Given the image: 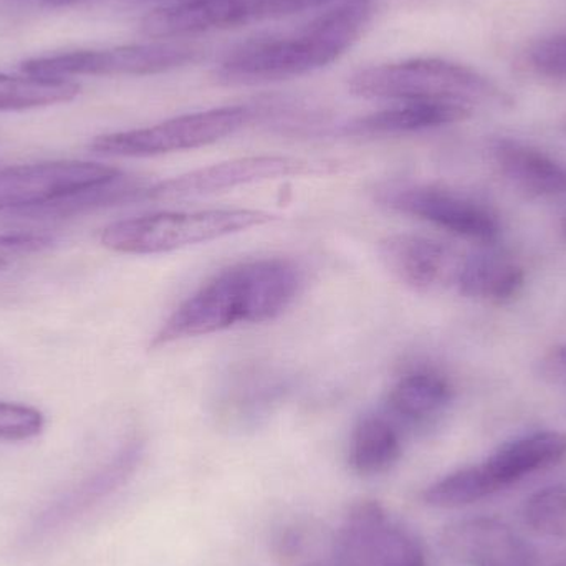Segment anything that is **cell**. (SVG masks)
Listing matches in <instances>:
<instances>
[{
	"instance_id": "obj_6",
	"label": "cell",
	"mask_w": 566,
	"mask_h": 566,
	"mask_svg": "<svg viewBox=\"0 0 566 566\" xmlns=\"http://www.w3.org/2000/svg\"><path fill=\"white\" fill-rule=\"evenodd\" d=\"M201 50L188 43L156 40L99 50H75L36 56L22 63L27 75L70 80L72 76H142L171 72L195 63Z\"/></svg>"
},
{
	"instance_id": "obj_1",
	"label": "cell",
	"mask_w": 566,
	"mask_h": 566,
	"mask_svg": "<svg viewBox=\"0 0 566 566\" xmlns=\"http://www.w3.org/2000/svg\"><path fill=\"white\" fill-rule=\"evenodd\" d=\"M303 274L286 259H261L226 269L192 293L161 326L151 348L281 316L298 296Z\"/></svg>"
},
{
	"instance_id": "obj_11",
	"label": "cell",
	"mask_w": 566,
	"mask_h": 566,
	"mask_svg": "<svg viewBox=\"0 0 566 566\" xmlns=\"http://www.w3.org/2000/svg\"><path fill=\"white\" fill-rule=\"evenodd\" d=\"M322 169L313 163L289 156H248L231 159L208 168L176 176L155 186H146L143 201H171V199L199 198L216 192L232 191L242 186L258 185L272 179L316 175Z\"/></svg>"
},
{
	"instance_id": "obj_29",
	"label": "cell",
	"mask_w": 566,
	"mask_h": 566,
	"mask_svg": "<svg viewBox=\"0 0 566 566\" xmlns=\"http://www.w3.org/2000/svg\"><path fill=\"white\" fill-rule=\"evenodd\" d=\"M564 232H565V235H566V216H565V219H564Z\"/></svg>"
},
{
	"instance_id": "obj_28",
	"label": "cell",
	"mask_w": 566,
	"mask_h": 566,
	"mask_svg": "<svg viewBox=\"0 0 566 566\" xmlns=\"http://www.w3.org/2000/svg\"><path fill=\"white\" fill-rule=\"evenodd\" d=\"M306 566H336V565L335 564H332V565L312 564V565H306Z\"/></svg>"
},
{
	"instance_id": "obj_17",
	"label": "cell",
	"mask_w": 566,
	"mask_h": 566,
	"mask_svg": "<svg viewBox=\"0 0 566 566\" xmlns=\"http://www.w3.org/2000/svg\"><path fill=\"white\" fill-rule=\"evenodd\" d=\"M136 458H138V451H136V448H129L128 451L123 452L119 458H116L112 464L106 465L98 474L86 479L75 489H70L69 492L60 495L36 518L32 528L33 534H50V532L59 531L63 525L75 521L83 512L88 511L92 505L102 501L103 497H106L109 492L115 491L125 481L126 475L132 472L133 465H135Z\"/></svg>"
},
{
	"instance_id": "obj_20",
	"label": "cell",
	"mask_w": 566,
	"mask_h": 566,
	"mask_svg": "<svg viewBox=\"0 0 566 566\" xmlns=\"http://www.w3.org/2000/svg\"><path fill=\"white\" fill-rule=\"evenodd\" d=\"M451 399L452 388L444 376L418 369L396 381L388 395V408L405 421L422 422L439 415Z\"/></svg>"
},
{
	"instance_id": "obj_8",
	"label": "cell",
	"mask_w": 566,
	"mask_h": 566,
	"mask_svg": "<svg viewBox=\"0 0 566 566\" xmlns=\"http://www.w3.org/2000/svg\"><path fill=\"white\" fill-rule=\"evenodd\" d=\"M123 172L88 161H46L0 169V212L25 216L70 196L115 181Z\"/></svg>"
},
{
	"instance_id": "obj_7",
	"label": "cell",
	"mask_w": 566,
	"mask_h": 566,
	"mask_svg": "<svg viewBox=\"0 0 566 566\" xmlns=\"http://www.w3.org/2000/svg\"><path fill=\"white\" fill-rule=\"evenodd\" d=\"M333 555L336 566H428L416 535L373 501L353 505Z\"/></svg>"
},
{
	"instance_id": "obj_10",
	"label": "cell",
	"mask_w": 566,
	"mask_h": 566,
	"mask_svg": "<svg viewBox=\"0 0 566 566\" xmlns=\"http://www.w3.org/2000/svg\"><path fill=\"white\" fill-rule=\"evenodd\" d=\"M375 199L391 211L471 241L492 242L501 231L497 218L488 208L448 189L388 182L376 189Z\"/></svg>"
},
{
	"instance_id": "obj_26",
	"label": "cell",
	"mask_w": 566,
	"mask_h": 566,
	"mask_svg": "<svg viewBox=\"0 0 566 566\" xmlns=\"http://www.w3.org/2000/svg\"><path fill=\"white\" fill-rule=\"evenodd\" d=\"M53 6H69V3L83 2V0H49ZM139 2L161 3V7L185 6V3L198 2V0H139Z\"/></svg>"
},
{
	"instance_id": "obj_14",
	"label": "cell",
	"mask_w": 566,
	"mask_h": 566,
	"mask_svg": "<svg viewBox=\"0 0 566 566\" xmlns=\"http://www.w3.org/2000/svg\"><path fill=\"white\" fill-rule=\"evenodd\" d=\"M565 458L566 434L544 431L507 442L478 465L489 491L495 494L535 472L558 464Z\"/></svg>"
},
{
	"instance_id": "obj_3",
	"label": "cell",
	"mask_w": 566,
	"mask_h": 566,
	"mask_svg": "<svg viewBox=\"0 0 566 566\" xmlns=\"http://www.w3.org/2000/svg\"><path fill=\"white\" fill-rule=\"evenodd\" d=\"M353 95L392 102L454 103L465 108H505L512 99L471 66L444 59H412L368 66L352 75Z\"/></svg>"
},
{
	"instance_id": "obj_5",
	"label": "cell",
	"mask_w": 566,
	"mask_h": 566,
	"mask_svg": "<svg viewBox=\"0 0 566 566\" xmlns=\"http://www.w3.org/2000/svg\"><path fill=\"white\" fill-rule=\"evenodd\" d=\"M258 106H222L176 116L158 125L96 136L90 149L108 158H151L214 145L244 128Z\"/></svg>"
},
{
	"instance_id": "obj_4",
	"label": "cell",
	"mask_w": 566,
	"mask_h": 566,
	"mask_svg": "<svg viewBox=\"0 0 566 566\" xmlns=\"http://www.w3.org/2000/svg\"><path fill=\"white\" fill-rule=\"evenodd\" d=\"M275 216L258 209L169 211L123 219L103 229V248L118 254L155 255L219 241L274 222Z\"/></svg>"
},
{
	"instance_id": "obj_30",
	"label": "cell",
	"mask_w": 566,
	"mask_h": 566,
	"mask_svg": "<svg viewBox=\"0 0 566 566\" xmlns=\"http://www.w3.org/2000/svg\"><path fill=\"white\" fill-rule=\"evenodd\" d=\"M565 129H566V122H565Z\"/></svg>"
},
{
	"instance_id": "obj_16",
	"label": "cell",
	"mask_w": 566,
	"mask_h": 566,
	"mask_svg": "<svg viewBox=\"0 0 566 566\" xmlns=\"http://www.w3.org/2000/svg\"><path fill=\"white\" fill-rule=\"evenodd\" d=\"M495 163L509 181L535 196L566 195V163L517 139L492 146Z\"/></svg>"
},
{
	"instance_id": "obj_18",
	"label": "cell",
	"mask_w": 566,
	"mask_h": 566,
	"mask_svg": "<svg viewBox=\"0 0 566 566\" xmlns=\"http://www.w3.org/2000/svg\"><path fill=\"white\" fill-rule=\"evenodd\" d=\"M524 282V269L507 258L474 254L462 259L454 285H458L462 295L471 298L505 302L521 292Z\"/></svg>"
},
{
	"instance_id": "obj_21",
	"label": "cell",
	"mask_w": 566,
	"mask_h": 566,
	"mask_svg": "<svg viewBox=\"0 0 566 566\" xmlns=\"http://www.w3.org/2000/svg\"><path fill=\"white\" fill-rule=\"evenodd\" d=\"M80 85L73 80L0 73V112H25L73 102Z\"/></svg>"
},
{
	"instance_id": "obj_12",
	"label": "cell",
	"mask_w": 566,
	"mask_h": 566,
	"mask_svg": "<svg viewBox=\"0 0 566 566\" xmlns=\"http://www.w3.org/2000/svg\"><path fill=\"white\" fill-rule=\"evenodd\" d=\"M442 547L464 566H535L537 552L497 518H468L442 532Z\"/></svg>"
},
{
	"instance_id": "obj_9",
	"label": "cell",
	"mask_w": 566,
	"mask_h": 566,
	"mask_svg": "<svg viewBox=\"0 0 566 566\" xmlns=\"http://www.w3.org/2000/svg\"><path fill=\"white\" fill-rule=\"evenodd\" d=\"M335 2L339 0H198L153 10L143 20L142 29L151 39H181L209 30L279 19Z\"/></svg>"
},
{
	"instance_id": "obj_27",
	"label": "cell",
	"mask_w": 566,
	"mask_h": 566,
	"mask_svg": "<svg viewBox=\"0 0 566 566\" xmlns=\"http://www.w3.org/2000/svg\"><path fill=\"white\" fill-rule=\"evenodd\" d=\"M555 359L566 368V345L557 349V353H555Z\"/></svg>"
},
{
	"instance_id": "obj_24",
	"label": "cell",
	"mask_w": 566,
	"mask_h": 566,
	"mask_svg": "<svg viewBox=\"0 0 566 566\" xmlns=\"http://www.w3.org/2000/svg\"><path fill=\"white\" fill-rule=\"evenodd\" d=\"M53 238L39 232H17V234H0V272L13 268L19 262L42 254L52 248Z\"/></svg>"
},
{
	"instance_id": "obj_15",
	"label": "cell",
	"mask_w": 566,
	"mask_h": 566,
	"mask_svg": "<svg viewBox=\"0 0 566 566\" xmlns=\"http://www.w3.org/2000/svg\"><path fill=\"white\" fill-rule=\"evenodd\" d=\"M472 109L454 103L398 102L391 108L359 116L342 128L346 136H396L441 128L471 118Z\"/></svg>"
},
{
	"instance_id": "obj_25",
	"label": "cell",
	"mask_w": 566,
	"mask_h": 566,
	"mask_svg": "<svg viewBox=\"0 0 566 566\" xmlns=\"http://www.w3.org/2000/svg\"><path fill=\"white\" fill-rule=\"evenodd\" d=\"M535 72L548 78H566V33L542 40L531 50Z\"/></svg>"
},
{
	"instance_id": "obj_22",
	"label": "cell",
	"mask_w": 566,
	"mask_h": 566,
	"mask_svg": "<svg viewBox=\"0 0 566 566\" xmlns=\"http://www.w3.org/2000/svg\"><path fill=\"white\" fill-rule=\"evenodd\" d=\"M525 524L541 535H566V488L551 485L532 494L524 505Z\"/></svg>"
},
{
	"instance_id": "obj_2",
	"label": "cell",
	"mask_w": 566,
	"mask_h": 566,
	"mask_svg": "<svg viewBox=\"0 0 566 566\" xmlns=\"http://www.w3.org/2000/svg\"><path fill=\"white\" fill-rule=\"evenodd\" d=\"M373 15V0H339L300 29L235 46L216 69V80L254 86L315 72L345 55L365 35Z\"/></svg>"
},
{
	"instance_id": "obj_13",
	"label": "cell",
	"mask_w": 566,
	"mask_h": 566,
	"mask_svg": "<svg viewBox=\"0 0 566 566\" xmlns=\"http://www.w3.org/2000/svg\"><path fill=\"white\" fill-rule=\"evenodd\" d=\"M379 259L398 281L428 292L454 283L462 259L451 248L418 234H395L379 242Z\"/></svg>"
},
{
	"instance_id": "obj_23",
	"label": "cell",
	"mask_w": 566,
	"mask_h": 566,
	"mask_svg": "<svg viewBox=\"0 0 566 566\" xmlns=\"http://www.w3.org/2000/svg\"><path fill=\"white\" fill-rule=\"evenodd\" d=\"M45 418L32 406L0 401V441H29L42 434Z\"/></svg>"
},
{
	"instance_id": "obj_19",
	"label": "cell",
	"mask_w": 566,
	"mask_h": 566,
	"mask_svg": "<svg viewBox=\"0 0 566 566\" xmlns=\"http://www.w3.org/2000/svg\"><path fill=\"white\" fill-rule=\"evenodd\" d=\"M402 442L389 419L368 415L359 419L349 442V464L359 475L385 474L401 459Z\"/></svg>"
}]
</instances>
